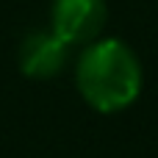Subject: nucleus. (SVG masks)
<instances>
[{
    "instance_id": "obj_3",
    "label": "nucleus",
    "mask_w": 158,
    "mask_h": 158,
    "mask_svg": "<svg viewBox=\"0 0 158 158\" xmlns=\"http://www.w3.org/2000/svg\"><path fill=\"white\" fill-rule=\"evenodd\" d=\"M67 56H69V44L64 39H58L53 31L50 33L36 31V33L25 36V42L19 47V69L28 78L47 81L64 69Z\"/></svg>"
},
{
    "instance_id": "obj_2",
    "label": "nucleus",
    "mask_w": 158,
    "mask_h": 158,
    "mask_svg": "<svg viewBox=\"0 0 158 158\" xmlns=\"http://www.w3.org/2000/svg\"><path fill=\"white\" fill-rule=\"evenodd\" d=\"M53 33L67 44H92L108 19L106 0H53Z\"/></svg>"
},
{
    "instance_id": "obj_1",
    "label": "nucleus",
    "mask_w": 158,
    "mask_h": 158,
    "mask_svg": "<svg viewBox=\"0 0 158 158\" xmlns=\"http://www.w3.org/2000/svg\"><path fill=\"white\" fill-rule=\"evenodd\" d=\"M81 97L100 114H117L128 108L144 83L136 53L122 39H94L75 69Z\"/></svg>"
}]
</instances>
